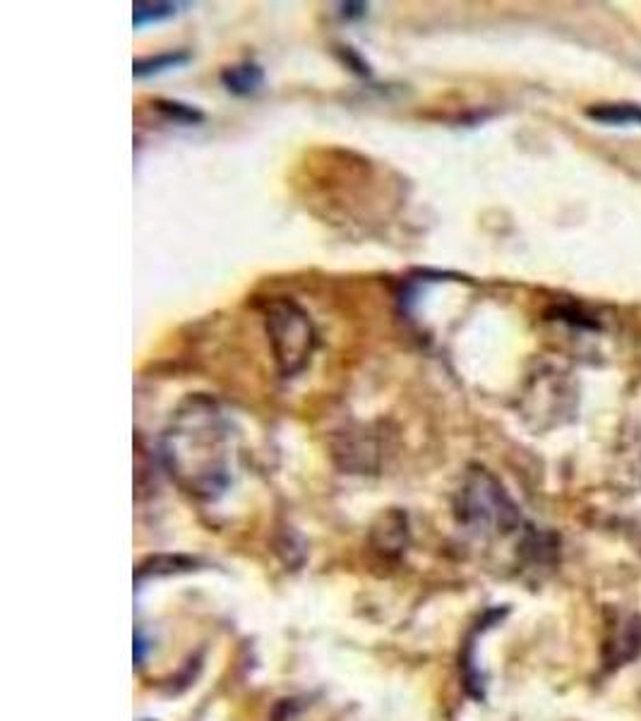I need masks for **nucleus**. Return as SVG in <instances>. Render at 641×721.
<instances>
[{"label":"nucleus","instance_id":"1","mask_svg":"<svg viewBox=\"0 0 641 721\" xmlns=\"http://www.w3.org/2000/svg\"><path fill=\"white\" fill-rule=\"evenodd\" d=\"M229 423L207 397H193L164 435V462L188 493L217 498L229 484Z\"/></svg>","mask_w":641,"mask_h":721},{"label":"nucleus","instance_id":"2","mask_svg":"<svg viewBox=\"0 0 641 721\" xmlns=\"http://www.w3.org/2000/svg\"><path fill=\"white\" fill-rule=\"evenodd\" d=\"M265 327L279 373L291 377L305 371L317 347V333L311 315L291 299H275L267 303Z\"/></svg>","mask_w":641,"mask_h":721},{"label":"nucleus","instance_id":"3","mask_svg":"<svg viewBox=\"0 0 641 721\" xmlns=\"http://www.w3.org/2000/svg\"><path fill=\"white\" fill-rule=\"evenodd\" d=\"M459 515L468 530L483 536H508L522 527L520 510L486 469L468 474L459 496Z\"/></svg>","mask_w":641,"mask_h":721},{"label":"nucleus","instance_id":"4","mask_svg":"<svg viewBox=\"0 0 641 721\" xmlns=\"http://www.w3.org/2000/svg\"><path fill=\"white\" fill-rule=\"evenodd\" d=\"M265 72L260 66L255 63H241V66H229L221 72V84L236 96H250L263 88Z\"/></svg>","mask_w":641,"mask_h":721},{"label":"nucleus","instance_id":"5","mask_svg":"<svg viewBox=\"0 0 641 721\" xmlns=\"http://www.w3.org/2000/svg\"><path fill=\"white\" fill-rule=\"evenodd\" d=\"M586 116L603 126H641L639 104H598L591 106Z\"/></svg>","mask_w":641,"mask_h":721},{"label":"nucleus","instance_id":"6","mask_svg":"<svg viewBox=\"0 0 641 721\" xmlns=\"http://www.w3.org/2000/svg\"><path fill=\"white\" fill-rule=\"evenodd\" d=\"M132 8H135L132 24L138 30H142L152 22H164L180 15L185 8H190V3H144V0H138Z\"/></svg>","mask_w":641,"mask_h":721},{"label":"nucleus","instance_id":"7","mask_svg":"<svg viewBox=\"0 0 641 721\" xmlns=\"http://www.w3.org/2000/svg\"><path fill=\"white\" fill-rule=\"evenodd\" d=\"M190 56L185 51H176V54H159L152 58H142V60H135L132 66V75L135 78H152L159 75V72H166L171 68H178L183 63H188Z\"/></svg>","mask_w":641,"mask_h":721},{"label":"nucleus","instance_id":"8","mask_svg":"<svg viewBox=\"0 0 641 721\" xmlns=\"http://www.w3.org/2000/svg\"><path fill=\"white\" fill-rule=\"evenodd\" d=\"M159 108H164V112L174 118L180 120V124H200L202 114L197 112V108L188 106V104H178V102H159Z\"/></svg>","mask_w":641,"mask_h":721},{"label":"nucleus","instance_id":"9","mask_svg":"<svg viewBox=\"0 0 641 721\" xmlns=\"http://www.w3.org/2000/svg\"><path fill=\"white\" fill-rule=\"evenodd\" d=\"M341 10H343V18H363L368 5L365 3H343Z\"/></svg>","mask_w":641,"mask_h":721},{"label":"nucleus","instance_id":"10","mask_svg":"<svg viewBox=\"0 0 641 721\" xmlns=\"http://www.w3.org/2000/svg\"><path fill=\"white\" fill-rule=\"evenodd\" d=\"M632 469H634V476H637L639 484H641V435L637 438L634 450H632Z\"/></svg>","mask_w":641,"mask_h":721}]
</instances>
